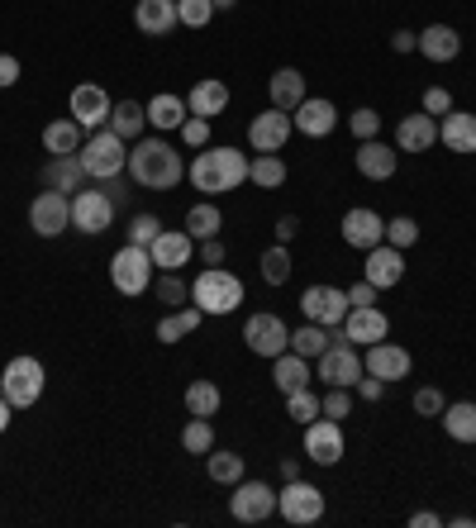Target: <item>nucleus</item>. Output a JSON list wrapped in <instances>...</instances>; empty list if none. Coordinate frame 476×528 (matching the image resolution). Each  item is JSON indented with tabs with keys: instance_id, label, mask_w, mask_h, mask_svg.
Here are the masks:
<instances>
[{
	"instance_id": "nucleus-1",
	"label": "nucleus",
	"mask_w": 476,
	"mask_h": 528,
	"mask_svg": "<svg viewBox=\"0 0 476 528\" xmlns=\"http://www.w3.org/2000/svg\"><path fill=\"white\" fill-rule=\"evenodd\" d=\"M129 176L148 186V191H172L181 176H186V162L172 143H162V138H143L129 148Z\"/></svg>"
},
{
	"instance_id": "nucleus-2",
	"label": "nucleus",
	"mask_w": 476,
	"mask_h": 528,
	"mask_svg": "<svg viewBox=\"0 0 476 528\" xmlns=\"http://www.w3.org/2000/svg\"><path fill=\"white\" fill-rule=\"evenodd\" d=\"M186 176L205 196H224L248 181V157L238 148H205V153H196V162H186Z\"/></svg>"
},
{
	"instance_id": "nucleus-3",
	"label": "nucleus",
	"mask_w": 476,
	"mask_h": 528,
	"mask_svg": "<svg viewBox=\"0 0 476 528\" xmlns=\"http://www.w3.org/2000/svg\"><path fill=\"white\" fill-rule=\"evenodd\" d=\"M43 386H48V376H43L39 357H10V362H5V372H0V395H5L15 410L39 405Z\"/></svg>"
},
{
	"instance_id": "nucleus-4",
	"label": "nucleus",
	"mask_w": 476,
	"mask_h": 528,
	"mask_svg": "<svg viewBox=\"0 0 476 528\" xmlns=\"http://www.w3.org/2000/svg\"><path fill=\"white\" fill-rule=\"evenodd\" d=\"M191 300L200 305V314H234L243 305V281L234 272H224V267H210V272L196 276Z\"/></svg>"
},
{
	"instance_id": "nucleus-5",
	"label": "nucleus",
	"mask_w": 476,
	"mask_h": 528,
	"mask_svg": "<svg viewBox=\"0 0 476 528\" xmlns=\"http://www.w3.org/2000/svg\"><path fill=\"white\" fill-rule=\"evenodd\" d=\"M81 167H86V176H96V181H110V176H119L124 167H129V153H124V138L115 134V129H100V134L86 138V148H81Z\"/></svg>"
},
{
	"instance_id": "nucleus-6",
	"label": "nucleus",
	"mask_w": 476,
	"mask_h": 528,
	"mask_svg": "<svg viewBox=\"0 0 476 528\" xmlns=\"http://www.w3.org/2000/svg\"><path fill=\"white\" fill-rule=\"evenodd\" d=\"M110 281H115L119 295H143L153 286V253L139 248V243H124V248L110 257Z\"/></svg>"
},
{
	"instance_id": "nucleus-7",
	"label": "nucleus",
	"mask_w": 476,
	"mask_h": 528,
	"mask_svg": "<svg viewBox=\"0 0 476 528\" xmlns=\"http://www.w3.org/2000/svg\"><path fill=\"white\" fill-rule=\"evenodd\" d=\"M277 509L286 524H319V519H324V490L296 476V481H286V486L277 490Z\"/></svg>"
},
{
	"instance_id": "nucleus-8",
	"label": "nucleus",
	"mask_w": 476,
	"mask_h": 528,
	"mask_svg": "<svg viewBox=\"0 0 476 528\" xmlns=\"http://www.w3.org/2000/svg\"><path fill=\"white\" fill-rule=\"evenodd\" d=\"M315 376H319V381H329V386L353 391L357 376H362V357H357L353 343H329V348L315 357Z\"/></svg>"
},
{
	"instance_id": "nucleus-9",
	"label": "nucleus",
	"mask_w": 476,
	"mask_h": 528,
	"mask_svg": "<svg viewBox=\"0 0 476 528\" xmlns=\"http://www.w3.org/2000/svg\"><path fill=\"white\" fill-rule=\"evenodd\" d=\"M29 229L39 238H58L72 229V196H62V191H43L34 196L29 205Z\"/></svg>"
},
{
	"instance_id": "nucleus-10",
	"label": "nucleus",
	"mask_w": 476,
	"mask_h": 528,
	"mask_svg": "<svg viewBox=\"0 0 476 528\" xmlns=\"http://www.w3.org/2000/svg\"><path fill=\"white\" fill-rule=\"evenodd\" d=\"M110 224H115V200L105 196V191H86V186H81L77 196H72V229H81V234H105V229H110Z\"/></svg>"
},
{
	"instance_id": "nucleus-11",
	"label": "nucleus",
	"mask_w": 476,
	"mask_h": 528,
	"mask_svg": "<svg viewBox=\"0 0 476 528\" xmlns=\"http://www.w3.org/2000/svg\"><path fill=\"white\" fill-rule=\"evenodd\" d=\"M300 310H305V319L310 324H324V329H334V324H343L348 319V291L343 286H310V291L300 295Z\"/></svg>"
},
{
	"instance_id": "nucleus-12",
	"label": "nucleus",
	"mask_w": 476,
	"mask_h": 528,
	"mask_svg": "<svg viewBox=\"0 0 476 528\" xmlns=\"http://www.w3.org/2000/svg\"><path fill=\"white\" fill-rule=\"evenodd\" d=\"M229 509H234L238 524H262V519L277 514V490L267 486V481H238Z\"/></svg>"
},
{
	"instance_id": "nucleus-13",
	"label": "nucleus",
	"mask_w": 476,
	"mask_h": 528,
	"mask_svg": "<svg viewBox=\"0 0 476 528\" xmlns=\"http://www.w3.org/2000/svg\"><path fill=\"white\" fill-rule=\"evenodd\" d=\"M243 343L258 352V357H281V352L291 348V329L281 324V314H253L248 324H243Z\"/></svg>"
},
{
	"instance_id": "nucleus-14",
	"label": "nucleus",
	"mask_w": 476,
	"mask_h": 528,
	"mask_svg": "<svg viewBox=\"0 0 476 528\" xmlns=\"http://www.w3.org/2000/svg\"><path fill=\"white\" fill-rule=\"evenodd\" d=\"M305 457L315 467H334L338 457H343V424L324 419V414H319L315 424H305Z\"/></svg>"
},
{
	"instance_id": "nucleus-15",
	"label": "nucleus",
	"mask_w": 476,
	"mask_h": 528,
	"mask_svg": "<svg viewBox=\"0 0 476 528\" xmlns=\"http://www.w3.org/2000/svg\"><path fill=\"white\" fill-rule=\"evenodd\" d=\"M291 134H296V124H291V115H286V110H277V105L248 124V143H253L258 153H281Z\"/></svg>"
},
{
	"instance_id": "nucleus-16",
	"label": "nucleus",
	"mask_w": 476,
	"mask_h": 528,
	"mask_svg": "<svg viewBox=\"0 0 476 528\" xmlns=\"http://www.w3.org/2000/svg\"><path fill=\"white\" fill-rule=\"evenodd\" d=\"M343 243H348V248H362V253L386 243V219H381L377 210H367V205L348 210V215H343Z\"/></svg>"
},
{
	"instance_id": "nucleus-17",
	"label": "nucleus",
	"mask_w": 476,
	"mask_h": 528,
	"mask_svg": "<svg viewBox=\"0 0 476 528\" xmlns=\"http://www.w3.org/2000/svg\"><path fill=\"white\" fill-rule=\"evenodd\" d=\"M362 372L381 376V381H400V376H410V352L400 348V343H367V357H362Z\"/></svg>"
},
{
	"instance_id": "nucleus-18",
	"label": "nucleus",
	"mask_w": 476,
	"mask_h": 528,
	"mask_svg": "<svg viewBox=\"0 0 476 528\" xmlns=\"http://www.w3.org/2000/svg\"><path fill=\"white\" fill-rule=\"evenodd\" d=\"M291 124H296L305 138H324V134H334L338 129V110H334V100H300L296 110H291Z\"/></svg>"
},
{
	"instance_id": "nucleus-19",
	"label": "nucleus",
	"mask_w": 476,
	"mask_h": 528,
	"mask_svg": "<svg viewBox=\"0 0 476 528\" xmlns=\"http://www.w3.org/2000/svg\"><path fill=\"white\" fill-rule=\"evenodd\" d=\"M191 243H196V238L186 234V229H162V234L148 243L153 267H162V272H177V267H186V262H191Z\"/></svg>"
},
{
	"instance_id": "nucleus-20",
	"label": "nucleus",
	"mask_w": 476,
	"mask_h": 528,
	"mask_svg": "<svg viewBox=\"0 0 476 528\" xmlns=\"http://www.w3.org/2000/svg\"><path fill=\"white\" fill-rule=\"evenodd\" d=\"M134 24H139V34H148V39H167V34L181 24L177 0H139Z\"/></svg>"
},
{
	"instance_id": "nucleus-21",
	"label": "nucleus",
	"mask_w": 476,
	"mask_h": 528,
	"mask_svg": "<svg viewBox=\"0 0 476 528\" xmlns=\"http://www.w3.org/2000/svg\"><path fill=\"white\" fill-rule=\"evenodd\" d=\"M110 96H105V86H77L72 91V119H77L81 129H100V124H110Z\"/></svg>"
},
{
	"instance_id": "nucleus-22",
	"label": "nucleus",
	"mask_w": 476,
	"mask_h": 528,
	"mask_svg": "<svg viewBox=\"0 0 476 528\" xmlns=\"http://www.w3.org/2000/svg\"><path fill=\"white\" fill-rule=\"evenodd\" d=\"M434 143H438V119L434 115L419 110V115H405L396 124V148L400 153H429Z\"/></svg>"
},
{
	"instance_id": "nucleus-23",
	"label": "nucleus",
	"mask_w": 476,
	"mask_h": 528,
	"mask_svg": "<svg viewBox=\"0 0 476 528\" xmlns=\"http://www.w3.org/2000/svg\"><path fill=\"white\" fill-rule=\"evenodd\" d=\"M43 186H48V191H62V196H77L81 186H86V167H81V157L77 153L48 157V167H43Z\"/></svg>"
},
{
	"instance_id": "nucleus-24",
	"label": "nucleus",
	"mask_w": 476,
	"mask_h": 528,
	"mask_svg": "<svg viewBox=\"0 0 476 528\" xmlns=\"http://www.w3.org/2000/svg\"><path fill=\"white\" fill-rule=\"evenodd\" d=\"M343 329H348L353 343H381V338L391 333V319H386L377 305H353L348 319H343Z\"/></svg>"
},
{
	"instance_id": "nucleus-25",
	"label": "nucleus",
	"mask_w": 476,
	"mask_h": 528,
	"mask_svg": "<svg viewBox=\"0 0 476 528\" xmlns=\"http://www.w3.org/2000/svg\"><path fill=\"white\" fill-rule=\"evenodd\" d=\"M400 276H405V257H400V248H391V243H377V248H367V281H372L377 291L396 286Z\"/></svg>"
},
{
	"instance_id": "nucleus-26",
	"label": "nucleus",
	"mask_w": 476,
	"mask_h": 528,
	"mask_svg": "<svg viewBox=\"0 0 476 528\" xmlns=\"http://www.w3.org/2000/svg\"><path fill=\"white\" fill-rule=\"evenodd\" d=\"M438 143L453 148V153H476V115L467 110H448L438 124Z\"/></svg>"
},
{
	"instance_id": "nucleus-27",
	"label": "nucleus",
	"mask_w": 476,
	"mask_h": 528,
	"mask_svg": "<svg viewBox=\"0 0 476 528\" xmlns=\"http://www.w3.org/2000/svg\"><path fill=\"white\" fill-rule=\"evenodd\" d=\"M272 381H277V391L281 395H291V391H305L315 376H310V362L300 357V352H281V357H272Z\"/></svg>"
},
{
	"instance_id": "nucleus-28",
	"label": "nucleus",
	"mask_w": 476,
	"mask_h": 528,
	"mask_svg": "<svg viewBox=\"0 0 476 528\" xmlns=\"http://www.w3.org/2000/svg\"><path fill=\"white\" fill-rule=\"evenodd\" d=\"M419 53L429 62H453L462 53V39H457L453 24H429L424 34H419Z\"/></svg>"
},
{
	"instance_id": "nucleus-29",
	"label": "nucleus",
	"mask_w": 476,
	"mask_h": 528,
	"mask_svg": "<svg viewBox=\"0 0 476 528\" xmlns=\"http://www.w3.org/2000/svg\"><path fill=\"white\" fill-rule=\"evenodd\" d=\"M357 172L367 176V181H391L396 176V153L386 143H377V138H367L357 148Z\"/></svg>"
},
{
	"instance_id": "nucleus-30",
	"label": "nucleus",
	"mask_w": 476,
	"mask_h": 528,
	"mask_svg": "<svg viewBox=\"0 0 476 528\" xmlns=\"http://www.w3.org/2000/svg\"><path fill=\"white\" fill-rule=\"evenodd\" d=\"M224 105H229V86H224V81H215V77L196 81V86H191V96H186V110H191V115H200V119L219 115Z\"/></svg>"
},
{
	"instance_id": "nucleus-31",
	"label": "nucleus",
	"mask_w": 476,
	"mask_h": 528,
	"mask_svg": "<svg viewBox=\"0 0 476 528\" xmlns=\"http://www.w3.org/2000/svg\"><path fill=\"white\" fill-rule=\"evenodd\" d=\"M267 91H272V105L291 115L300 100H305V77H300L296 67H277V72H272V81H267Z\"/></svg>"
},
{
	"instance_id": "nucleus-32",
	"label": "nucleus",
	"mask_w": 476,
	"mask_h": 528,
	"mask_svg": "<svg viewBox=\"0 0 476 528\" xmlns=\"http://www.w3.org/2000/svg\"><path fill=\"white\" fill-rule=\"evenodd\" d=\"M143 110H148V124H153V129H181V124H186V115H191V110H186V100L167 96V91H162V96H153Z\"/></svg>"
},
{
	"instance_id": "nucleus-33",
	"label": "nucleus",
	"mask_w": 476,
	"mask_h": 528,
	"mask_svg": "<svg viewBox=\"0 0 476 528\" xmlns=\"http://www.w3.org/2000/svg\"><path fill=\"white\" fill-rule=\"evenodd\" d=\"M443 429L457 443H476V405L472 400H457V405H443Z\"/></svg>"
},
{
	"instance_id": "nucleus-34",
	"label": "nucleus",
	"mask_w": 476,
	"mask_h": 528,
	"mask_svg": "<svg viewBox=\"0 0 476 528\" xmlns=\"http://www.w3.org/2000/svg\"><path fill=\"white\" fill-rule=\"evenodd\" d=\"M43 148L58 157V153H81V124L72 115L67 119H53L48 129H43Z\"/></svg>"
},
{
	"instance_id": "nucleus-35",
	"label": "nucleus",
	"mask_w": 476,
	"mask_h": 528,
	"mask_svg": "<svg viewBox=\"0 0 476 528\" xmlns=\"http://www.w3.org/2000/svg\"><path fill=\"white\" fill-rule=\"evenodd\" d=\"M110 129L119 138H139L148 129V110H143L139 100H119L115 110H110Z\"/></svg>"
},
{
	"instance_id": "nucleus-36",
	"label": "nucleus",
	"mask_w": 476,
	"mask_h": 528,
	"mask_svg": "<svg viewBox=\"0 0 476 528\" xmlns=\"http://www.w3.org/2000/svg\"><path fill=\"white\" fill-rule=\"evenodd\" d=\"M200 329V305H191V310H172L158 319V343H181L186 333Z\"/></svg>"
},
{
	"instance_id": "nucleus-37",
	"label": "nucleus",
	"mask_w": 476,
	"mask_h": 528,
	"mask_svg": "<svg viewBox=\"0 0 476 528\" xmlns=\"http://www.w3.org/2000/svg\"><path fill=\"white\" fill-rule=\"evenodd\" d=\"M248 181L262 186V191H277L281 181H286V162H281L277 153H258L253 162H248Z\"/></svg>"
},
{
	"instance_id": "nucleus-38",
	"label": "nucleus",
	"mask_w": 476,
	"mask_h": 528,
	"mask_svg": "<svg viewBox=\"0 0 476 528\" xmlns=\"http://www.w3.org/2000/svg\"><path fill=\"white\" fill-rule=\"evenodd\" d=\"M219 224H224V215H219L215 200H200V205L186 210V234H191V238H215Z\"/></svg>"
},
{
	"instance_id": "nucleus-39",
	"label": "nucleus",
	"mask_w": 476,
	"mask_h": 528,
	"mask_svg": "<svg viewBox=\"0 0 476 528\" xmlns=\"http://www.w3.org/2000/svg\"><path fill=\"white\" fill-rule=\"evenodd\" d=\"M205 471H210V481H219V486H238L243 481V457L238 452H205Z\"/></svg>"
},
{
	"instance_id": "nucleus-40",
	"label": "nucleus",
	"mask_w": 476,
	"mask_h": 528,
	"mask_svg": "<svg viewBox=\"0 0 476 528\" xmlns=\"http://www.w3.org/2000/svg\"><path fill=\"white\" fill-rule=\"evenodd\" d=\"M181 448L191 452V457H205V452L215 448V424L200 419V414H191V424L181 429Z\"/></svg>"
},
{
	"instance_id": "nucleus-41",
	"label": "nucleus",
	"mask_w": 476,
	"mask_h": 528,
	"mask_svg": "<svg viewBox=\"0 0 476 528\" xmlns=\"http://www.w3.org/2000/svg\"><path fill=\"white\" fill-rule=\"evenodd\" d=\"M219 400H224V395H219L215 381H191V386H186V410L200 414V419H210V414L219 410Z\"/></svg>"
},
{
	"instance_id": "nucleus-42",
	"label": "nucleus",
	"mask_w": 476,
	"mask_h": 528,
	"mask_svg": "<svg viewBox=\"0 0 476 528\" xmlns=\"http://www.w3.org/2000/svg\"><path fill=\"white\" fill-rule=\"evenodd\" d=\"M291 272H296V267H291L286 243H277V248H267V253H262V281H267V286H286Z\"/></svg>"
},
{
	"instance_id": "nucleus-43",
	"label": "nucleus",
	"mask_w": 476,
	"mask_h": 528,
	"mask_svg": "<svg viewBox=\"0 0 476 528\" xmlns=\"http://www.w3.org/2000/svg\"><path fill=\"white\" fill-rule=\"evenodd\" d=\"M324 348H329V329H324V324H305V329L291 333V352H300L305 362H310V357H319Z\"/></svg>"
},
{
	"instance_id": "nucleus-44",
	"label": "nucleus",
	"mask_w": 476,
	"mask_h": 528,
	"mask_svg": "<svg viewBox=\"0 0 476 528\" xmlns=\"http://www.w3.org/2000/svg\"><path fill=\"white\" fill-rule=\"evenodd\" d=\"M286 414L296 419V424H315L319 419V395L305 386V391H291L286 395Z\"/></svg>"
},
{
	"instance_id": "nucleus-45",
	"label": "nucleus",
	"mask_w": 476,
	"mask_h": 528,
	"mask_svg": "<svg viewBox=\"0 0 476 528\" xmlns=\"http://www.w3.org/2000/svg\"><path fill=\"white\" fill-rule=\"evenodd\" d=\"M386 243L400 248V253H405V248H415V243H419V224L410 215H396L391 224H386Z\"/></svg>"
},
{
	"instance_id": "nucleus-46",
	"label": "nucleus",
	"mask_w": 476,
	"mask_h": 528,
	"mask_svg": "<svg viewBox=\"0 0 476 528\" xmlns=\"http://www.w3.org/2000/svg\"><path fill=\"white\" fill-rule=\"evenodd\" d=\"M177 15L186 29H205V24L215 20V5L210 0H177Z\"/></svg>"
},
{
	"instance_id": "nucleus-47",
	"label": "nucleus",
	"mask_w": 476,
	"mask_h": 528,
	"mask_svg": "<svg viewBox=\"0 0 476 528\" xmlns=\"http://www.w3.org/2000/svg\"><path fill=\"white\" fill-rule=\"evenodd\" d=\"M186 295H191V286L181 281L177 272H162V281H158V300L167 305V310H181L186 305Z\"/></svg>"
},
{
	"instance_id": "nucleus-48",
	"label": "nucleus",
	"mask_w": 476,
	"mask_h": 528,
	"mask_svg": "<svg viewBox=\"0 0 476 528\" xmlns=\"http://www.w3.org/2000/svg\"><path fill=\"white\" fill-rule=\"evenodd\" d=\"M348 410H353V395L343 391V386H329V395H319V414H324V419H338V424H343Z\"/></svg>"
},
{
	"instance_id": "nucleus-49",
	"label": "nucleus",
	"mask_w": 476,
	"mask_h": 528,
	"mask_svg": "<svg viewBox=\"0 0 476 528\" xmlns=\"http://www.w3.org/2000/svg\"><path fill=\"white\" fill-rule=\"evenodd\" d=\"M158 234H162V219L158 215H134V224H129V243H139V248H148Z\"/></svg>"
},
{
	"instance_id": "nucleus-50",
	"label": "nucleus",
	"mask_w": 476,
	"mask_h": 528,
	"mask_svg": "<svg viewBox=\"0 0 476 528\" xmlns=\"http://www.w3.org/2000/svg\"><path fill=\"white\" fill-rule=\"evenodd\" d=\"M377 134H381V115H377V110H353V138L367 143V138H377Z\"/></svg>"
},
{
	"instance_id": "nucleus-51",
	"label": "nucleus",
	"mask_w": 476,
	"mask_h": 528,
	"mask_svg": "<svg viewBox=\"0 0 476 528\" xmlns=\"http://www.w3.org/2000/svg\"><path fill=\"white\" fill-rule=\"evenodd\" d=\"M181 138H186L191 148H205V143H210V119L186 115V124H181Z\"/></svg>"
},
{
	"instance_id": "nucleus-52",
	"label": "nucleus",
	"mask_w": 476,
	"mask_h": 528,
	"mask_svg": "<svg viewBox=\"0 0 476 528\" xmlns=\"http://www.w3.org/2000/svg\"><path fill=\"white\" fill-rule=\"evenodd\" d=\"M448 110H453V96H448L443 86H429V91H424V115L443 119V115H448Z\"/></svg>"
},
{
	"instance_id": "nucleus-53",
	"label": "nucleus",
	"mask_w": 476,
	"mask_h": 528,
	"mask_svg": "<svg viewBox=\"0 0 476 528\" xmlns=\"http://www.w3.org/2000/svg\"><path fill=\"white\" fill-rule=\"evenodd\" d=\"M443 405H448V400H443V395H438L434 386H424V391H415V410L424 414V419H434V414H443Z\"/></svg>"
},
{
	"instance_id": "nucleus-54",
	"label": "nucleus",
	"mask_w": 476,
	"mask_h": 528,
	"mask_svg": "<svg viewBox=\"0 0 476 528\" xmlns=\"http://www.w3.org/2000/svg\"><path fill=\"white\" fill-rule=\"evenodd\" d=\"M353 391L362 395V400H381V395H386V381H381V376H372V372H362Z\"/></svg>"
},
{
	"instance_id": "nucleus-55",
	"label": "nucleus",
	"mask_w": 476,
	"mask_h": 528,
	"mask_svg": "<svg viewBox=\"0 0 476 528\" xmlns=\"http://www.w3.org/2000/svg\"><path fill=\"white\" fill-rule=\"evenodd\" d=\"M348 305H377V286H372V281L362 276L353 291H348Z\"/></svg>"
},
{
	"instance_id": "nucleus-56",
	"label": "nucleus",
	"mask_w": 476,
	"mask_h": 528,
	"mask_svg": "<svg viewBox=\"0 0 476 528\" xmlns=\"http://www.w3.org/2000/svg\"><path fill=\"white\" fill-rule=\"evenodd\" d=\"M200 257H205V267H219V262H224V243H219V234L200 238Z\"/></svg>"
},
{
	"instance_id": "nucleus-57",
	"label": "nucleus",
	"mask_w": 476,
	"mask_h": 528,
	"mask_svg": "<svg viewBox=\"0 0 476 528\" xmlns=\"http://www.w3.org/2000/svg\"><path fill=\"white\" fill-rule=\"evenodd\" d=\"M15 81H20V58L0 53V86H15Z\"/></svg>"
},
{
	"instance_id": "nucleus-58",
	"label": "nucleus",
	"mask_w": 476,
	"mask_h": 528,
	"mask_svg": "<svg viewBox=\"0 0 476 528\" xmlns=\"http://www.w3.org/2000/svg\"><path fill=\"white\" fill-rule=\"evenodd\" d=\"M391 48H396V53H415L419 34H410V29H396V34H391Z\"/></svg>"
},
{
	"instance_id": "nucleus-59",
	"label": "nucleus",
	"mask_w": 476,
	"mask_h": 528,
	"mask_svg": "<svg viewBox=\"0 0 476 528\" xmlns=\"http://www.w3.org/2000/svg\"><path fill=\"white\" fill-rule=\"evenodd\" d=\"M296 234H300V219L296 215H281L277 219V243H291Z\"/></svg>"
},
{
	"instance_id": "nucleus-60",
	"label": "nucleus",
	"mask_w": 476,
	"mask_h": 528,
	"mask_svg": "<svg viewBox=\"0 0 476 528\" xmlns=\"http://www.w3.org/2000/svg\"><path fill=\"white\" fill-rule=\"evenodd\" d=\"M410 524H415V528H434V524H438V514H429V509H419V514H410Z\"/></svg>"
},
{
	"instance_id": "nucleus-61",
	"label": "nucleus",
	"mask_w": 476,
	"mask_h": 528,
	"mask_svg": "<svg viewBox=\"0 0 476 528\" xmlns=\"http://www.w3.org/2000/svg\"><path fill=\"white\" fill-rule=\"evenodd\" d=\"M300 476V462L296 457H286V462H281V481H296Z\"/></svg>"
},
{
	"instance_id": "nucleus-62",
	"label": "nucleus",
	"mask_w": 476,
	"mask_h": 528,
	"mask_svg": "<svg viewBox=\"0 0 476 528\" xmlns=\"http://www.w3.org/2000/svg\"><path fill=\"white\" fill-rule=\"evenodd\" d=\"M10 410H15V405H10V400H5V395H0V433L10 429Z\"/></svg>"
},
{
	"instance_id": "nucleus-63",
	"label": "nucleus",
	"mask_w": 476,
	"mask_h": 528,
	"mask_svg": "<svg viewBox=\"0 0 476 528\" xmlns=\"http://www.w3.org/2000/svg\"><path fill=\"white\" fill-rule=\"evenodd\" d=\"M210 5H215V10H234L238 0H210Z\"/></svg>"
}]
</instances>
